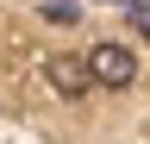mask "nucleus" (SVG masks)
Masks as SVG:
<instances>
[{
  "label": "nucleus",
  "instance_id": "7ed1b4c3",
  "mask_svg": "<svg viewBox=\"0 0 150 144\" xmlns=\"http://www.w3.org/2000/svg\"><path fill=\"white\" fill-rule=\"evenodd\" d=\"M44 19H50V25H75V19H81V6H69V0H50V6H44Z\"/></svg>",
  "mask_w": 150,
  "mask_h": 144
},
{
  "label": "nucleus",
  "instance_id": "20e7f679",
  "mask_svg": "<svg viewBox=\"0 0 150 144\" xmlns=\"http://www.w3.org/2000/svg\"><path fill=\"white\" fill-rule=\"evenodd\" d=\"M131 13H138V31H150V6L144 0H131Z\"/></svg>",
  "mask_w": 150,
  "mask_h": 144
},
{
  "label": "nucleus",
  "instance_id": "f03ea898",
  "mask_svg": "<svg viewBox=\"0 0 150 144\" xmlns=\"http://www.w3.org/2000/svg\"><path fill=\"white\" fill-rule=\"evenodd\" d=\"M44 75H50V88H56L63 100H81L88 88H94V82H88V63H81V57H50V63H44Z\"/></svg>",
  "mask_w": 150,
  "mask_h": 144
},
{
  "label": "nucleus",
  "instance_id": "f257e3e1",
  "mask_svg": "<svg viewBox=\"0 0 150 144\" xmlns=\"http://www.w3.org/2000/svg\"><path fill=\"white\" fill-rule=\"evenodd\" d=\"M81 63H88V82L94 88H131V82H138V50H125V44H112V38L94 44Z\"/></svg>",
  "mask_w": 150,
  "mask_h": 144
}]
</instances>
